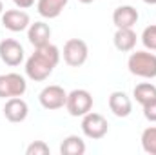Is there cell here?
Segmentation results:
<instances>
[{"instance_id":"cell-1","label":"cell","mask_w":156,"mask_h":155,"mask_svg":"<svg viewBox=\"0 0 156 155\" xmlns=\"http://www.w3.org/2000/svg\"><path fill=\"white\" fill-rule=\"evenodd\" d=\"M58 62H60V49L55 44L49 42L42 47H35V53L26 60V75L35 82H42L53 73Z\"/></svg>"},{"instance_id":"cell-2","label":"cell","mask_w":156,"mask_h":155,"mask_svg":"<svg viewBox=\"0 0 156 155\" xmlns=\"http://www.w3.org/2000/svg\"><path fill=\"white\" fill-rule=\"evenodd\" d=\"M127 68L134 77L154 78L156 77V55L151 51H134L127 60Z\"/></svg>"},{"instance_id":"cell-3","label":"cell","mask_w":156,"mask_h":155,"mask_svg":"<svg viewBox=\"0 0 156 155\" xmlns=\"http://www.w3.org/2000/svg\"><path fill=\"white\" fill-rule=\"evenodd\" d=\"M66 108L71 117H83L93 110V95L87 89H73L67 93Z\"/></svg>"},{"instance_id":"cell-4","label":"cell","mask_w":156,"mask_h":155,"mask_svg":"<svg viewBox=\"0 0 156 155\" xmlns=\"http://www.w3.org/2000/svg\"><path fill=\"white\" fill-rule=\"evenodd\" d=\"M107 130H109V124L104 115L89 112L82 117V131L87 139H93V141L104 139L107 135Z\"/></svg>"},{"instance_id":"cell-5","label":"cell","mask_w":156,"mask_h":155,"mask_svg":"<svg viewBox=\"0 0 156 155\" xmlns=\"http://www.w3.org/2000/svg\"><path fill=\"white\" fill-rule=\"evenodd\" d=\"M64 60L71 68H80L89 57V47L82 39H69L64 44Z\"/></svg>"},{"instance_id":"cell-6","label":"cell","mask_w":156,"mask_h":155,"mask_svg":"<svg viewBox=\"0 0 156 155\" xmlns=\"http://www.w3.org/2000/svg\"><path fill=\"white\" fill-rule=\"evenodd\" d=\"M27 89L26 78L18 73H5L0 75V99L22 97Z\"/></svg>"},{"instance_id":"cell-7","label":"cell","mask_w":156,"mask_h":155,"mask_svg":"<svg viewBox=\"0 0 156 155\" xmlns=\"http://www.w3.org/2000/svg\"><path fill=\"white\" fill-rule=\"evenodd\" d=\"M38 100L42 104V108L45 110H60L66 106V100H67V93L62 86H56V84H51V86H45L38 95Z\"/></svg>"},{"instance_id":"cell-8","label":"cell","mask_w":156,"mask_h":155,"mask_svg":"<svg viewBox=\"0 0 156 155\" xmlns=\"http://www.w3.org/2000/svg\"><path fill=\"white\" fill-rule=\"evenodd\" d=\"M0 59L4 64L15 68L24 60V47L15 39H4L0 42Z\"/></svg>"},{"instance_id":"cell-9","label":"cell","mask_w":156,"mask_h":155,"mask_svg":"<svg viewBox=\"0 0 156 155\" xmlns=\"http://www.w3.org/2000/svg\"><path fill=\"white\" fill-rule=\"evenodd\" d=\"M2 24H4L5 29H9L13 33H18V31L27 29L31 20H29V15L24 9H7L2 15Z\"/></svg>"},{"instance_id":"cell-10","label":"cell","mask_w":156,"mask_h":155,"mask_svg":"<svg viewBox=\"0 0 156 155\" xmlns=\"http://www.w3.org/2000/svg\"><path fill=\"white\" fill-rule=\"evenodd\" d=\"M29 113V108H27V102L20 97H11L5 100V106H4V117L9 120V122H22L27 119Z\"/></svg>"},{"instance_id":"cell-11","label":"cell","mask_w":156,"mask_h":155,"mask_svg":"<svg viewBox=\"0 0 156 155\" xmlns=\"http://www.w3.org/2000/svg\"><path fill=\"white\" fill-rule=\"evenodd\" d=\"M109 110L113 112V115L120 117V119H125L133 112V102L123 91H113L109 95Z\"/></svg>"},{"instance_id":"cell-12","label":"cell","mask_w":156,"mask_h":155,"mask_svg":"<svg viewBox=\"0 0 156 155\" xmlns=\"http://www.w3.org/2000/svg\"><path fill=\"white\" fill-rule=\"evenodd\" d=\"M138 11L133 6H120L115 9L113 13V24L116 26V29L120 28H133L138 22Z\"/></svg>"},{"instance_id":"cell-13","label":"cell","mask_w":156,"mask_h":155,"mask_svg":"<svg viewBox=\"0 0 156 155\" xmlns=\"http://www.w3.org/2000/svg\"><path fill=\"white\" fill-rule=\"evenodd\" d=\"M27 39H29V42H31L35 47H42V46L49 44V39H51V28H49L45 22L29 24V28H27Z\"/></svg>"},{"instance_id":"cell-14","label":"cell","mask_w":156,"mask_h":155,"mask_svg":"<svg viewBox=\"0 0 156 155\" xmlns=\"http://www.w3.org/2000/svg\"><path fill=\"white\" fill-rule=\"evenodd\" d=\"M136 33L133 31V28H120L116 29V33H115V47H116L118 51H133L134 49V46H136Z\"/></svg>"},{"instance_id":"cell-15","label":"cell","mask_w":156,"mask_h":155,"mask_svg":"<svg viewBox=\"0 0 156 155\" xmlns=\"http://www.w3.org/2000/svg\"><path fill=\"white\" fill-rule=\"evenodd\" d=\"M67 2L69 0H38L37 9L44 18H56L64 11Z\"/></svg>"},{"instance_id":"cell-16","label":"cell","mask_w":156,"mask_h":155,"mask_svg":"<svg viewBox=\"0 0 156 155\" xmlns=\"http://www.w3.org/2000/svg\"><path fill=\"white\" fill-rule=\"evenodd\" d=\"M60 153L62 155H83L85 153V142L78 135H69V137H66L62 141Z\"/></svg>"},{"instance_id":"cell-17","label":"cell","mask_w":156,"mask_h":155,"mask_svg":"<svg viewBox=\"0 0 156 155\" xmlns=\"http://www.w3.org/2000/svg\"><path fill=\"white\" fill-rule=\"evenodd\" d=\"M133 95H134V99H136L138 104L145 106V104L156 100V86L151 84V82H142V84H138V86L134 88Z\"/></svg>"},{"instance_id":"cell-18","label":"cell","mask_w":156,"mask_h":155,"mask_svg":"<svg viewBox=\"0 0 156 155\" xmlns=\"http://www.w3.org/2000/svg\"><path fill=\"white\" fill-rule=\"evenodd\" d=\"M142 148L144 152L151 155H156V126L145 128L142 133Z\"/></svg>"},{"instance_id":"cell-19","label":"cell","mask_w":156,"mask_h":155,"mask_svg":"<svg viewBox=\"0 0 156 155\" xmlns=\"http://www.w3.org/2000/svg\"><path fill=\"white\" fill-rule=\"evenodd\" d=\"M142 42L147 49L156 51V24L154 26H147L142 33Z\"/></svg>"},{"instance_id":"cell-20","label":"cell","mask_w":156,"mask_h":155,"mask_svg":"<svg viewBox=\"0 0 156 155\" xmlns=\"http://www.w3.org/2000/svg\"><path fill=\"white\" fill-rule=\"evenodd\" d=\"M26 153L27 155H49L51 150H49V146H47L44 141H35V142H31V144L27 146Z\"/></svg>"},{"instance_id":"cell-21","label":"cell","mask_w":156,"mask_h":155,"mask_svg":"<svg viewBox=\"0 0 156 155\" xmlns=\"http://www.w3.org/2000/svg\"><path fill=\"white\" fill-rule=\"evenodd\" d=\"M144 117L149 120V122H156V100L149 102L144 106Z\"/></svg>"},{"instance_id":"cell-22","label":"cell","mask_w":156,"mask_h":155,"mask_svg":"<svg viewBox=\"0 0 156 155\" xmlns=\"http://www.w3.org/2000/svg\"><path fill=\"white\" fill-rule=\"evenodd\" d=\"M144 2H145V4H151V6H154L156 4V0H144Z\"/></svg>"},{"instance_id":"cell-23","label":"cell","mask_w":156,"mask_h":155,"mask_svg":"<svg viewBox=\"0 0 156 155\" xmlns=\"http://www.w3.org/2000/svg\"><path fill=\"white\" fill-rule=\"evenodd\" d=\"M78 2H82V4H91V2H94V0H78Z\"/></svg>"},{"instance_id":"cell-24","label":"cell","mask_w":156,"mask_h":155,"mask_svg":"<svg viewBox=\"0 0 156 155\" xmlns=\"http://www.w3.org/2000/svg\"><path fill=\"white\" fill-rule=\"evenodd\" d=\"M2 11H4V6H2V0H0V15H2Z\"/></svg>"}]
</instances>
